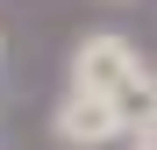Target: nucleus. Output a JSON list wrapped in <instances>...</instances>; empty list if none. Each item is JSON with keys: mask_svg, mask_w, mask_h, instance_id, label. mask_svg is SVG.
Segmentation results:
<instances>
[{"mask_svg": "<svg viewBox=\"0 0 157 150\" xmlns=\"http://www.w3.org/2000/svg\"><path fill=\"white\" fill-rule=\"evenodd\" d=\"M50 129H57L64 150H100V143H121V136H128L121 121L100 107V100H86V93H64L57 114H50Z\"/></svg>", "mask_w": 157, "mask_h": 150, "instance_id": "obj_2", "label": "nucleus"}, {"mask_svg": "<svg viewBox=\"0 0 157 150\" xmlns=\"http://www.w3.org/2000/svg\"><path fill=\"white\" fill-rule=\"evenodd\" d=\"M121 150H157V121H143V129H128V136H121Z\"/></svg>", "mask_w": 157, "mask_h": 150, "instance_id": "obj_3", "label": "nucleus"}, {"mask_svg": "<svg viewBox=\"0 0 157 150\" xmlns=\"http://www.w3.org/2000/svg\"><path fill=\"white\" fill-rule=\"evenodd\" d=\"M71 93L100 100L121 129H143V121H157V86H150V57L128 36L100 29L71 50Z\"/></svg>", "mask_w": 157, "mask_h": 150, "instance_id": "obj_1", "label": "nucleus"}]
</instances>
